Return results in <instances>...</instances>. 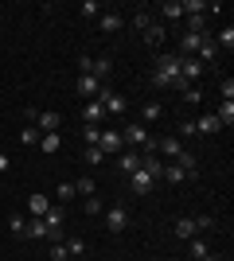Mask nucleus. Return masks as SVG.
<instances>
[{
	"label": "nucleus",
	"mask_w": 234,
	"mask_h": 261,
	"mask_svg": "<svg viewBox=\"0 0 234 261\" xmlns=\"http://www.w3.org/2000/svg\"><path fill=\"white\" fill-rule=\"evenodd\" d=\"M152 86H160V90H179V94L191 86V82H184V74H179V55H168V51L156 55V74H152Z\"/></svg>",
	"instance_id": "obj_1"
},
{
	"label": "nucleus",
	"mask_w": 234,
	"mask_h": 261,
	"mask_svg": "<svg viewBox=\"0 0 234 261\" xmlns=\"http://www.w3.org/2000/svg\"><path fill=\"white\" fill-rule=\"evenodd\" d=\"M121 141L125 144H152V137H148V129H145V121H129V125H125L121 129Z\"/></svg>",
	"instance_id": "obj_2"
},
{
	"label": "nucleus",
	"mask_w": 234,
	"mask_h": 261,
	"mask_svg": "<svg viewBox=\"0 0 234 261\" xmlns=\"http://www.w3.org/2000/svg\"><path fill=\"white\" fill-rule=\"evenodd\" d=\"M106 230H110V234H121V230H129V211H125L121 203L106 211Z\"/></svg>",
	"instance_id": "obj_3"
},
{
	"label": "nucleus",
	"mask_w": 234,
	"mask_h": 261,
	"mask_svg": "<svg viewBox=\"0 0 234 261\" xmlns=\"http://www.w3.org/2000/svg\"><path fill=\"white\" fill-rule=\"evenodd\" d=\"M98 148L106 156H117L125 148V141H121V133H113V129H101V141H98Z\"/></svg>",
	"instance_id": "obj_4"
},
{
	"label": "nucleus",
	"mask_w": 234,
	"mask_h": 261,
	"mask_svg": "<svg viewBox=\"0 0 234 261\" xmlns=\"http://www.w3.org/2000/svg\"><path fill=\"white\" fill-rule=\"evenodd\" d=\"M129 184H133V195H148V191L156 187V179L145 172V168H137V172L129 175Z\"/></svg>",
	"instance_id": "obj_5"
},
{
	"label": "nucleus",
	"mask_w": 234,
	"mask_h": 261,
	"mask_svg": "<svg viewBox=\"0 0 234 261\" xmlns=\"http://www.w3.org/2000/svg\"><path fill=\"white\" fill-rule=\"evenodd\" d=\"M152 152H164L168 160H176V156L184 152V144H179V137H164L160 144H152Z\"/></svg>",
	"instance_id": "obj_6"
},
{
	"label": "nucleus",
	"mask_w": 234,
	"mask_h": 261,
	"mask_svg": "<svg viewBox=\"0 0 234 261\" xmlns=\"http://www.w3.org/2000/svg\"><path fill=\"white\" fill-rule=\"evenodd\" d=\"M195 133H203V137H215V133H223V125H219V117H215V113H203V117L195 121Z\"/></svg>",
	"instance_id": "obj_7"
},
{
	"label": "nucleus",
	"mask_w": 234,
	"mask_h": 261,
	"mask_svg": "<svg viewBox=\"0 0 234 261\" xmlns=\"http://www.w3.org/2000/svg\"><path fill=\"white\" fill-rule=\"evenodd\" d=\"M63 222H67V211L63 207H51L43 215V226H47V234H51V230H59V234H63Z\"/></svg>",
	"instance_id": "obj_8"
},
{
	"label": "nucleus",
	"mask_w": 234,
	"mask_h": 261,
	"mask_svg": "<svg viewBox=\"0 0 234 261\" xmlns=\"http://www.w3.org/2000/svg\"><path fill=\"white\" fill-rule=\"evenodd\" d=\"M179 74H184V82H195V78L203 74L199 59H184V55H179Z\"/></svg>",
	"instance_id": "obj_9"
},
{
	"label": "nucleus",
	"mask_w": 234,
	"mask_h": 261,
	"mask_svg": "<svg viewBox=\"0 0 234 261\" xmlns=\"http://www.w3.org/2000/svg\"><path fill=\"white\" fill-rule=\"evenodd\" d=\"M35 121H39V129H43V133H59V125H63V117H59L55 109H43Z\"/></svg>",
	"instance_id": "obj_10"
},
{
	"label": "nucleus",
	"mask_w": 234,
	"mask_h": 261,
	"mask_svg": "<svg viewBox=\"0 0 234 261\" xmlns=\"http://www.w3.org/2000/svg\"><path fill=\"white\" fill-rule=\"evenodd\" d=\"M141 168H145L148 175H152L156 184H160V175H164V164H160V156L156 152H148V156H141Z\"/></svg>",
	"instance_id": "obj_11"
},
{
	"label": "nucleus",
	"mask_w": 234,
	"mask_h": 261,
	"mask_svg": "<svg viewBox=\"0 0 234 261\" xmlns=\"http://www.w3.org/2000/svg\"><path fill=\"white\" fill-rule=\"evenodd\" d=\"M101 113H106V106H101L98 98H90V101H86V109H82V121H86V125H98Z\"/></svg>",
	"instance_id": "obj_12"
},
{
	"label": "nucleus",
	"mask_w": 234,
	"mask_h": 261,
	"mask_svg": "<svg viewBox=\"0 0 234 261\" xmlns=\"http://www.w3.org/2000/svg\"><path fill=\"white\" fill-rule=\"evenodd\" d=\"M121 28H125V16H121V12H101V32H121Z\"/></svg>",
	"instance_id": "obj_13"
},
{
	"label": "nucleus",
	"mask_w": 234,
	"mask_h": 261,
	"mask_svg": "<svg viewBox=\"0 0 234 261\" xmlns=\"http://www.w3.org/2000/svg\"><path fill=\"white\" fill-rule=\"evenodd\" d=\"M98 90H101V82L94 74H82V78H78V94H82V98H98Z\"/></svg>",
	"instance_id": "obj_14"
},
{
	"label": "nucleus",
	"mask_w": 234,
	"mask_h": 261,
	"mask_svg": "<svg viewBox=\"0 0 234 261\" xmlns=\"http://www.w3.org/2000/svg\"><path fill=\"white\" fill-rule=\"evenodd\" d=\"M59 148H63V137H59V133H43V137H39V152L55 156Z\"/></svg>",
	"instance_id": "obj_15"
},
{
	"label": "nucleus",
	"mask_w": 234,
	"mask_h": 261,
	"mask_svg": "<svg viewBox=\"0 0 234 261\" xmlns=\"http://www.w3.org/2000/svg\"><path fill=\"white\" fill-rule=\"evenodd\" d=\"M117 168H121L125 175H133L137 168H141V156L137 152H117Z\"/></svg>",
	"instance_id": "obj_16"
},
{
	"label": "nucleus",
	"mask_w": 234,
	"mask_h": 261,
	"mask_svg": "<svg viewBox=\"0 0 234 261\" xmlns=\"http://www.w3.org/2000/svg\"><path fill=\"white\" fill-rule=\"evenodd\" d=\"M28 211H32V218H43L47 211H51V199L47 195H32L28 199Z\"/></svg>",
	"instance_id": "obj_17"
},
{
	"label": "nucleus",
	"mask_w": 234,
	"mask_h": 261,
	"mask_svg": "<svg viewBox=\"0 0 234 261\" xmlns=\"http://www.w3.org/2000/svg\"><path fill=\"white\" fill-rule=\"evenodd\" d=\"M23 238H39V242H47V226H43V218H28V226H23Z\"/></svg>",
	"instance_id": "obj_18"
},
{
	"label": "nucleus",
	"mask_w": 234,
	"mask_h": 261,
	"mask_svg": "<svg viewBox=\"0 0 234 261\" xmlns=\"http://www.w3.org/2000/svg\"><path fill=\"white\" fill-rule=\"evenodd\" d=\"M215 59H219V47H215V43H211V35H207V39L199 43V66L215 63Z\"/></svg>",
	"instance_id": "obj_19"
},
{
	"label": "nucleus",
	"mask_w": 234,
	"mask_h": 261,
	"mask_svg": "<svg viewBox=\"0 0 234 261\" xmlns=\"http://www.w3.org/2000/svg\"><path fill=\"white\" fill-rule=\"evenodd\" d=\"M172 230H176V238L191 242V238H195V218H179V222H176Z\"/></svg>",
	"instance_id": "obj_20"
},
{
	"label": "nucleus",
	"mask_w": 234,
	"mask_h": 261,
	"mask_svg": "<svg viewBox=\"0 0 234 261\" xmlns=\"http://www.w3.org/2000/svg\"><path fill=\"white\" fill-rule=\"evenodd\" d=\"M215 117H219V125H223V129H230V125H234V101H223V106L215 109Z\"/></svg>",
	"instance_id": "obj_21"
},
{
	"label": "nucleus",
	"mask_w": 234,
	"mask_h": 261,
	"mask_svg": "<svg viewBox=\"0 0 234 261\" xmlns=\"http://www.w3.org/2000/svg\"><path fill=\"white\" fill-rule=\"evenodd\" d=\"M63 246H67V257H82V253H86V242L78 238V234H70V238H63Z\"/></svg>",
	"instance_id": "obj_22"
},
{
	"label": "nucleus",
	"mask_w": 234,
	"mask_h": 261,
	"mask_svg": "<svg viewBox=\"0 0 234 261\" xmlns=\"http://www.w3.org/2000/svg\"><path fill=\"white\" fill-rule=\"evenodd\" d=\"M110 70H113V59H110V55H101V59H94V70H90V74L101 82V78L110 74Z\"/></svg>",
	"instance_id": "obj_23"
},
{
	"label": "nucleus",
	"mask_w": 234,
	"mask_h": 261,
	"mask_svg": "<svg viewBox=\"0 0 234 261\" xmlns=\"http://www.w3.org/2000/svg\"><path fill=\"white\" fill-rule=\"evenodd\" d=\"M141 117L145 121H160L164 117V106H160V101H145V106H141Z\"/></svg>",
	"instance_id": "obj_24"
},
{
	"label": "nucleus",
	"mask_w": 234,
	"mask_h": 261,
	"mask_svg": "<svg viewBox=\"0 0 234 261\" xmlns=\"http://www.w3.org/2000/svg\"><path fill=\"white\" fill-rule=\"evenodd\" d=\"M164 184H184L188 175H184V168H176V164H164V175H160Z\"/></svg>",
	"instance_id": "obj_25"
},
{
	"label": "nucleus",
	"mask_w": 234,
	"mask_h": 261,
	"mask_svg": "<svg viewBox=\"0 0 234 261\" xmlns=\"http://www.w3.org/2000/svg\"><path fill=\"white\" fill-rule=\"evenodd\" d=\"M145 39H148V47H160L164 43V23H152V28L145 32Z\"/></svg>",
	"instance_id": "obj_26"
},
{
	"label": "nucleus",
	"mask_w": 234,
	"mask_h": 261,
	"mask_svg": "<svg viewBox=\"0 0 234 261\" xmlns=\"http://www.w3.org/2000/svg\"><path fill=\"white\" fill-rule=\"evenodd\" d=\"M82 141H86L90 148H98V141H101V129H98V125H82Z\"/></svg>",
	"instance_id": "obj_27"
},
{
	"label": "nucleus",
	"mask_w": 234,
	"mask_h": 261,
	"mask_svg": "<svg viewBox=\"0 0 234 261\" xmlns=\"http://www.w3.org/2000/svg\"><path fill=\"white\" fill-rule=\"evenodd\" d=\"M207 257H211V250H207V242L191 238V261H207Z\"/></svg>",
	"instance_id": "obj_28"
},
{
	"label": "nucleus",
	"mask_w": 234,
	"mask_h": 261,
	"mask_svg": "<svg viewBox=\"0 0 234 261\" xmlns=\"http://www.w3.org/2000/svg\"><path fill=\"white\" fill-rule=\"evenodd\" d=\"M215 47H219V51H230V47H234V28H223L219 39H215Z\"/></svg>",
	"instance_id": "obj_29"
},
{
	"label": "nucleus",
	"mask_w": 234,
	"mask_h": 261,
	"mask_svg": "<svg viewBox=\"0 0 234 261\" xmlns=\"http://www.w3.org/2000/svg\"><path fill=\"white\" fill-rule=\"evenodd\" d=\"M179 16H184V4H179V0H168L164 4V20H179Z\"/></svg>",
	"instance_id": "obj_30"
},
{
	"label": "nucleus",
	"mask_w": 234,
	"mask_h": 261,
	"mask_svg": "<svg viewBox=\"0 0 234 261\" xmlns=\"http://www.w3.org/2000/svg\"><path fill=\"white\" fill-rule=\"evenodd\" d=\"M20 144H28V148H32V144H39V129H35V125H28V129L20 133Z\"/></svg>",
	"instance_id": "obj_31"
},
{
	"label": "nucleus",
	"mask_w": 234,
	"mask_h": 261,
	"mask_svg": "<svg viewBox=\"0 0 234 261\" xmlns=\"http://www.w3.org/2000/svg\"><path fill=\"white\" fill-rule=\"evenodd\" d=\"M133 28L148 32V28H152V16H148V12H133Z\"/></svg>",
	"instance_id": "obj_32"
},
{
	"label": "nucleus",
	"mask_w": 234,
	"mask_h": 261,
	"mask_svg": "<svg viewBox=\"0 0 234 261\" xmlns=\"http://www.w3.org/2000/svg\"><path fill=\"white\" fill-rule=\"evenodd\" d=\"M47 257H51V261H67V246H63V242H51Z\"/></svg>",
	"instance_id": "obj_33"
},
{
	"label": "nucleus",
	"mask_w": 234,
	"mask_h": 261,
	"mask_svg": "<svg viewBox=\"0 0 234 261\" xmlns=\"http://www.w3.org/2000/svg\"><path fill=\"white\" fill-rule=\"evenodd\" d=\"M219 94H223V101H234V78H223V82H219Z\"/></svg>",
	"instance_id": "obj_34"
},
{
	"label": "nucleus",
	"mask_w": 234,
	"mask_h": 261,
	"mask_svg": "<svg viewBox=\"0 0 234 261\" xmlns=\"http://www.w3.org/2000/svg\"><path fill=\"white\" fill-rule=\"evenodd\" d=\"M74 191H78V195H94V179H90V175H82V179L74 184Z\"/></svg>",
	"instance_id": "obj_35"
},
{
	"label": "nucleus",
	"mask_w": 234,
	"mask_h": 261,
	"mask_svg": "<svg viewBox=\"0 0 234 261\" xmlns=\"http://www.w3.org/2000/svg\"><path fill=\"white\" fill-rule=\"evenodd\" d=\"M184 101H188V106H199V101H203L199 86H188V90H184Z\"/></svg>",
	"instance_id": "obj_36"
},
{
	"label": "nucleus",
	"mask_w": 234,
	"mask_h": 261,
	"mask_svg": "<svg viewBox=\"0 0 234 261\" xmlns=\"http://www.w3.org/2000/svg\"><path fill=\"white\" fill-rule=\"evenodd\" d=\"M8 226H12V234H16V238H23V226H28V218H20V215H16V218L8 222Z\"/></svg>",
	"instance_id": "obj_37"
},
{
	"label": "nucleus",
	"mask_w": 234,
	"mask_h": 261,
	"mask_svg": "<svg viewBox=\"0 0 234 261\" xmlns=\"http://www.w3.org/2000/svg\"><path fill=\"white\" fill-rule=\"evenodd\" d=\"M106 160V152H101V148H86V164H101Z\"/></svg>",
	"instance_id": "obj_38"
},
{
	"label": "nucleus",
	"mask_w": 234,
	"mask_h": 261,
	"mask_svg": "<svg viewBox=\"0 0 234 261\" xmlns=\"http://www.w3.org/2000/svg\"><path fill=\"white\" fill-rule=\"evenodd\" d=\"M179 137H195V121H179Z\"/></svg>",
	"instance_id": "obj_39"
},
{
	"label": "nucleus",
	"mask_w": 234,
	"mask_h": 261,
	"mask_svg": "<svg viewBox=\"0 0 234 261\" xmlns=\"http://www.w3.org/2000/svg\"><path fill=\"white\" fill-rule=\"evenodd\" d=\"M78 191H74V184H59V199H74Z\"/></svg>",
	"instance_id": "obj_40"
},
{
	"label": "nucleus",
	"mask_w": 234,
	"mask_h": 261,
	"mask_svg": "<svg viewBox=\"0 0 234 261\" xmlns=\"http://www.w3.org/2000/svg\"><path fill=\"white\" fill-rule=\"evenodd\" d=\"M211 226H215L211 215H199V218H195V230H211Z\"/></svg>",
	"instance_id": "obj_41"
},
{
	"label": "nucleus",
	"mask_w": 234,
	"mask_h": 261,
	"mask_svg": "<svg viewBox=\"0 0 234 261\" xmlns=\"http://www.w3.org/2000/svg\"><path fill=\"white\" fill-rule=\"evenodd\" d=\"M78 12H82V16H98V4H94V0H82V8H78Z\"/></svg>",
	"instance_id": "obj_42"
},
{
	"label": "nucleus",
	"mask_w": 234,
	"mask_h": 261,
	"mask_svg": "<svg viewBox=\"0 0 234 261\" xmlns=\"http://www.w3.org/2000/svg\"><path fill=\"white\" fill-rule=\"evenodd\" d=\"M78 70H82V74H90V70H94V59H90V55H82V59H78Z\"/></svg>",
	"instance_id": "obj_43"
},
{
	"label": "nucleus",
	"mask_w": 234,
	"mask_h": 261,
	"mask_svg": "<svg viewBox=\"0 0 234 261\" xmlns=\"http://www.w3.org/2000/svg\"><path fill=\"white\" fill-rule=\"evenodd\" d=\"M86 215H101V203H98V199H86Z\"/></svg>",
	"instance_id": "obj_44"
},
{
	"label": "nucleus",
	"mask_w": 234,
	"mask_h": 261,
	"mask_svg": "<svg viewBox=\"0 0 234 261\" xmlns=\"http://www.w3.org/2000/svg\"><path fill=\"white\" fill-rule=\"evenodd\" d=\"M0 172H8V152H0Z\"/></svg>",
	"instance_id": "obj_45"
}]
</instances>
